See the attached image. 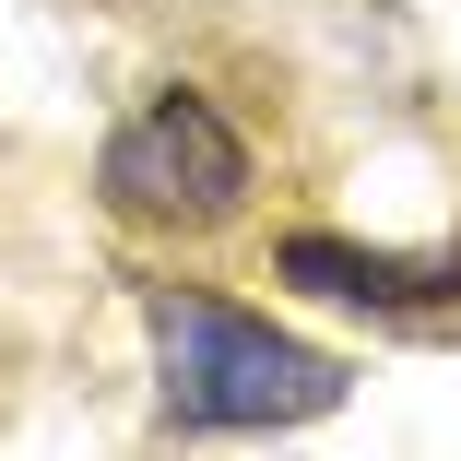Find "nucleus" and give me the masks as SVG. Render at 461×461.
<instances>
[{"mask_svg":"<svg viewBox=\"0 0 461 461\" xmlns=\"http://www.w3.org/2000/svg\"><path fill=\"white\" fill-rule=\"evenodd\" d=\"M142 320H154V366H166V426H308L343 402V355L272 331L225 296L154 285Z\"/></svg>","mask_w":461,"mask_h":461,"instance_id":"f257e3e1","label":"nucleus"},{"mask_svg":"<svg viewBox=\"0 0 461 461\" xmlns=\"http://www.w3.org/2000/svg\"><path fill=\"white\" fill-rule=\"evenodd\" d=\"M95 190H107V213H119V225L213 237V225H237V213H249L260 154H249V131L202 95V83H166V95H142V107L107 131Z\"/></svg>","mask_w":461,"mask_h":461,"instance_id":"f03ea898","label":"nucleus"},{"mask_svg":"<svg viewBox=\"0 0 461 461\" xmlns=\"http://www.w3.org/2000/svg\"><path fill=\"white\" fill-rule=\"evenodd\" d=\"M296 296H331V308H366V320H449L461 308V237L449 249H355V237H285L272 249Z\"/></svg>","mask_w":461,"mask_h":461,"instance_id":"7ed1b4c3","label":"nucleus"}]
</instances>
